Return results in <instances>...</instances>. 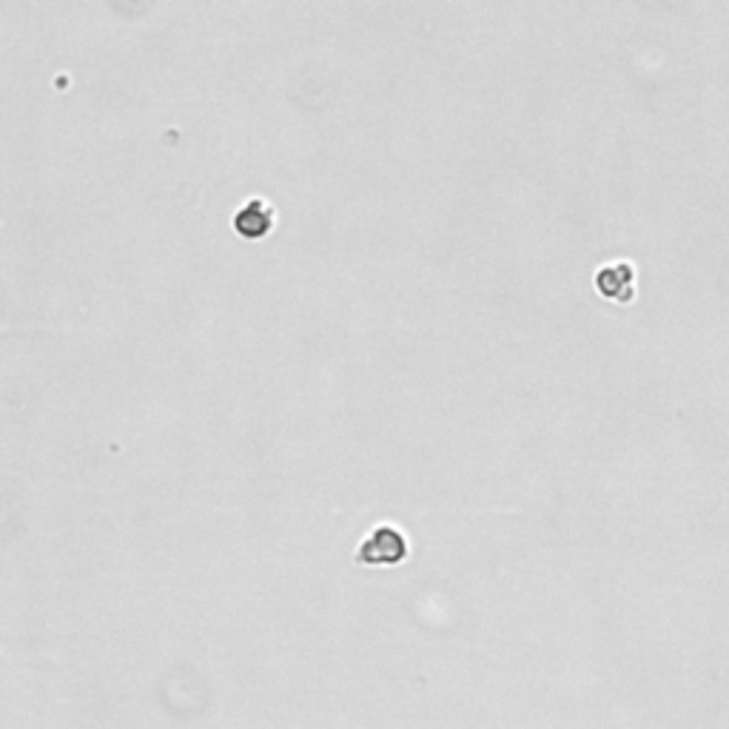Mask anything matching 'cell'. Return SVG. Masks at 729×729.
I'll list each match as a JSON object with an SVG mask.
<instances>
[{
    "mask_svg": "<svg viewBox=\"0 0 729 729\" xmlns=\"http://www.w3.org/2000/svg\"><path fill=\"white\" fill-rule=\"evenodd\" d=\"M405 556H408V542L393 524H379L356 553V559L362 564H399Z\"/></svg>",
    "mask_w": 729,
    "mask_h": 729,
    "instance_id": "1",
    "label": "cell"
},
{
    "mask_svg": "<svg viewBox=\"0 0 729 729\" xmlns=\"http://www.w3.org/2000/svg\"><path fill=\"white\" fill-rule=\"evenodd\" d=\"M596 288L604 300L627 305L636 300V268L630 262H607L596 271Z\"/></svg>",
    "mask_w": 729,
    "mask_h": 729,
    "instance_id": "2",
    "label": "cell"
},
{
    "mask_svg": "<svg viewBox=\"0 0 729 729\" xmlns=\"http://www.w3.org/2000/svg\"><path fill=\"white\" fill-rule=\"evenodd\" d=\"M274 225V211L265 200H248L237 214H234V231L245 240H260Z\"/></svg>",
    "mask_w": 729,
    "mask_h": 729,
    "instance_id": "3",
    "label": "cell"
}]
</instances>
